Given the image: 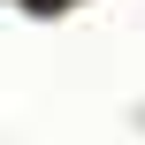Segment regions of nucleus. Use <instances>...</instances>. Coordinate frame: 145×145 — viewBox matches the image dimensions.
I'll return each mask as SVG.
<instances>
[{
	"label": "nucleus",
	"mask_w": 145,
	"mask_h": 145,
	"mask_svg": "<svg viewBox=\"0 0 145 145\" xmlns=\"http://www.w3.org/2000/svg\"><path fill=\"white\" fill-rule=\"evenodd\" d=\"M46 8H54V0H46Z\"/></svg>",
	"instance_id": "nucleus-1"
}]
</instances>
